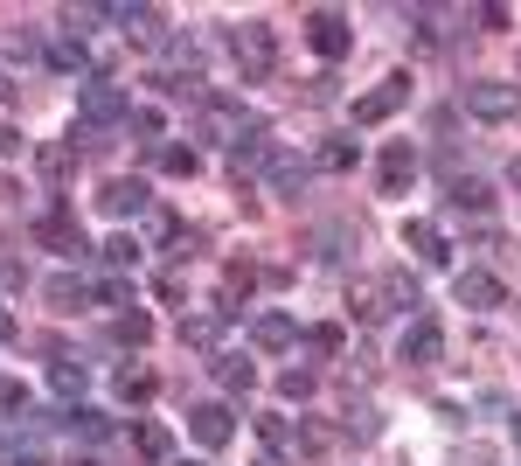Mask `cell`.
<instances>
[{"mask_svg":"<svg viewBox=\"0 0 521 466\" xmlns=\"http://www.w3.org/2000/svg\"><path fill=\"white\" fill-rule=\"evenodd\" d=\"M77 119H84L91 133H105V126H132V98L119 91V84H98V77H91V84L77 91Z\"/></svg>","mask_w":521,"mask_h":466,"instance_id":"obj_1","label":"cell"},{"mask_svg":"<svg viewBox=\"0 0 521 466\" xmlns=\"http://www.w3.org/2000/svg\"><path fill=\"white\" fill-rule=\"evenodd\" d=\"M230 56L244 63V77H271L278 42H271V28H264V21H237V28H230Z\"/></svg>","mask_w":521,"mask_h":466,"instance_id":"obj_2","label":"cell"},{"mask_svg":"<svg viewBox=\"0 0 521 466\" xmlns=\"http://www.w3.org/2000/svg\"><path fill=\"white\" fill-rule=\"evenodd\" d=\"M306 42H313V56L341 63V56L355 49V28H348V14H334V7H313V14H306Z\"/></svg>","mask_w":521,"mask_h":466,"instance_id":"obj_3","label":"cell"},{"mask_svg":"<svg viewBox=\"0 0 521 466\" xmlns=\"http://www.w3.org/2000/svg\"><path fill=\"white\" fill-rule=\"evenodd\" d=\"M396 355H403L410 369H431V362L445 355V327H438L431 313H417V320L403 327V348H396Z\"/></svg>","mask_w":521,"mask_h":466,"instance_id":"obj_4","label":"cell"},{"mask_svg":"<svg viewBox=\"0 0 521 466\" xmlns=\"http://www.w3.org/2000/svg\"><path fill=\"white\" fill-rule=\"evenodd\" d=\"M403 98H410V77H383L376 91H362V98H355V126H383Z\"/></svg>","mask_w":521,"mask_h":466,"instance_id":"obj_5","label":"cell"},{"mask_svg":"<svg viewBox=\"0 0 521 466\" xmlns=\"http://www.w3.org/2000/svg\"><path fill=\"white\" fill-rule=\"evenodd\" d=\"M452 300L473 307V313H487V307H508V286H501L494 272H459V279H452Z\"/></svg>","mask_w":521,"mask_h":466,"instance_id":"obj_6","label":"cell"},{"mask_svg":"<svg viewBox=\"0 0 521 466\" xmlns=\"http://www.w3.org/2000/svg\"><path fill=\"white\" fill-rule=\"evenodd\" d=\"M466 112H473V119H515L521 91L515 84H466Z\"/></svg>","mask_w":521,"mask_h":466,"instance_id":"obj_7","label":"cell"},{"mask_svg":"<svg viewBox=\"0 0 521 466\" xmlns=\"http://www.w3.org/2000/svg\"><path fill=\"white\" fill-rule=\"evenodd\" d=\"M202 133H209V140H230V147H237V140L251 133V119H244V112H237L230 98H202Z\"/></svg>","mask_w":521,"mask_h":466,"instance_id":"obj_8","label":"cell"},{"mask_svg":"<svg viewBox=\"0 0 521 466\" xmlns=\"http://www.w3.org/2000/svg\"><path fill=\"white\" fill-rule=\"evenodd\" d=\"M35 237H42V244H49V251H63V258H77V251H91V244H84V230H77V216H70V209H49V216H42V223H35Z\"/></svg>","mask_w":521,"mask_h":466,"instance_id":"obj_9","label":"cell"},{"mask_svg":"<svg viewBox=\"0 0 521 466\" xmlns=\"http://www.w3.org/2000/svg\"><path fill=\"white\" fill-rule=\"evenodd\" d=\"M98 209H105V216H139V209H146V181H139V174H119V181H105Z\"/></svg>","mask_w":521,"mask_h":466,"instance_id":"obj_10","label":"cell"},{"mask_svg":"<svg viewBox=\"0 0 521 466\" xmlns=\"http://www.w3.org/2000/svg\"><path fill=\"white\" fill-rule=\"evenodd\" d=\"M264 160H271V133H264V126H251V133H244V140L230 147V174L244 181V174H258Z\"/></svg>","mask_w":521,"mask_h":466,"instance_id":"obj_11","label":"cell"},{"mask_svg":"<svg viewBox=\"0 0 521 466\" xmlns=\"http://www.w3.org/2000/svg\"><path fill=\"white\" fill-rule=\"evenodd\" d=\"M251 341H258L264 355H278V348L299 341V327H292V313H258V320H251Z\"/></svg>","mask_w":521,"mask_h":466,"instance_id":"obj_12","label":"cell"},{"mask_svg":"<svg viewBox=\"0 0 521 466\" xmlns=\"http://www.w3.org/2000/svg\"><path fill=\"white\" fill-rule=\"evenodd\" d=\"M403 244H410L424 265H445V258H452V251H445V237H438V223H424V216H410V223H403Z\"/></svg>","mask_w":521,"mask_h":466,"instance_id":"obj_13","label":"cell"},{"mask_svg":"<svg viewBox=\"0 0 521 466\" xmlns=\"http://www.w3.org/2000/svg\"><path fill=\"white\" fill-rule=\"evenodd\" d=\"M188 432H195L202 446H223V439H230V404H195V411H188Z\"/></svg>","mask_w":521,"mask_h":466,"instance_id":"obj_14","label":"cell"},{"mask_svg":"<svg viewBox=\"0 0 521 466\" xmlns=\"http://www.w3.org/2000/svg\"><path fill=\"white\" fill-rule=\"evenodd\" d=\"M63 425H70V432H77L84 446L112 439V418H105V411H91V404H70V411H63Z\"/></svg>","mask_w":521,"mask_h":466,"instance_id":"obj_15","label":"cell"},{"mask_svg":"<svg viewBox=\"0 0 521 466\" xmlns=\"http://www.w3.org/2000/svg\"><path fill=\"white\" fill-rule=\"evenodd\" d=\"M112 21L126 28L132 42H160V7H112Z\"/></svg>","mask_w":521,"mask_h":466,"instance_id":"obj_16","label":"cell"},{"mask_svg":"<svg viewBox=\"0 0 521 466\" xmlns=\"http://www.w3.org/2000/svg\"><path fill=\"white\" fill-rule=\"evenodd\" d=\"M410 174H417V154L396 140L390 154H383V195H403V188H410Z\"/></svg>","mask_w":521,"mask_h":466,"instance_id":"obj_17","label":"cell"},{"mask_svg":"<svg viewBox=\"0 0 521 466\" xmlns=\"http://www.w3.org/2000/svg\"><path fill=\"white\" fill-rule=\"evenodd\" d=\"M132 453H139V460H174V432H167V425H139V432H132Z\"/></svg>","mask_w":521,"mask_h":466,"instance_id":"obj_18","label":"cell"},{"mask_svg":"<svg viewBox=\"0 0 521 466\" xmlns=\"http://www.w3.org/2000/svg\"><path fill=\"white\" fill-rule=\"evenodd\" d=\"M216 383H223V390H230V397H244V390H251V383H258V369H251V362H244V355H216Z\"/></svg>","mask_w":521,"mask_h":466,"instance_id":"obj_19","label":"cell"},{"mask_svg":"<svg viewBox=\"0 0 521 466\" xmlns=\"http://www.w3.org/2000/svg\"><path fill=\"white\" fill-rule=\"evenodd\" d=\"M271 188H278V195H299V188H306V160L299 154H271Z\"/></svg>","mask_w":521,"mask_h":466,"instance_id":"obj_20","label":"cell"},{"mask_svg":"<svg viewBox=\"0 0 521 466\" xmlns=\"http://www.w3.org/2000/svg\"><path fill=\"white\" fill-rule=\"evenodd\" d=\"M216 334H223V313H188L181 320V341L188 348H216Z\"/></svg>","mask_w":521,"mask_h":466,"instance_id":"obj_21","label":"cell"},{"mask_svg":"<svg viewBox=\"0 0 521 466\" xmlns=\"http://www.w3.org/2000/svg\"><path fill=\"white\" fill-rule=\"evenodd\" d=\"M383 300H390V307H424V293H417V279H410V272H383Z\"/></svg>","mask_w":521,"mask_h":466,"instance_id":"obj_22","label":"cell"},{"mask_svg":"<svg viewBox=\"0 0 521 466\" xmlns=\"http://www.w3.org/2000/svg\"><path fill=\"white\" fill-rule=\"evenodd\" d=\"M49 70H63V77H84V70H91L84 42H49Z\"/></svg>","mask_w":521,"mask_h":466,"instance_id":"obj_23","label":"cell"},{"mask_svg":"<svg viewBox=\"0 0 521 466\" xmlns=\"http://www.w3.org/2000/svg\"><path fill=\"white\" fill-rule=\"evenodd\" d=\"M487 202H494V188H487L480 174H459V181H452V209H487Z\"/></svg>","mask_w":521,"mask_h":466,"instance_id":"obj_24","label":"cell"},{"mask_svg":"<svg viewBox=\"0 0 521 466\" xmlns=\"http://www.w3.org/2000/svg\"><path fill=\"white\" fill-rule=\"evenodd\" d=\"M105 265H112V272H132V265H139V237H126V230H119V237L105 244Z\"/></svg>","mask_w":521,"mask_h":466,"instance_id":"obj_25","label":"cell"},{"mask_svg":"<svg viewBox=\"0 0 521 466\" xmlns=\"http://www.w3.org/2000/svg\"><path fill=\"white\" fill-rule=\"evenodd\" d=\"M355 140H327V147H320V167H327V174H348V167H355Z\"/></svg>","mask_w":521,"mask_h":466,"instance_id":"obj_26","label":"cell"},{"mask_svg":"<svg viewBox=\"0 0 521 466\" xmlns=\"http://www.w3.org/2000/svg\"><path fill=\"white\" fill-rule=\"evenodd\" d=\"M91 300H98V307H132V286L112 272V279H98V286H91Z\"/></svg>","mask_w":521,"mask_h":466,"instance_id":"obj_27","label":"cell"},{"mask_svg":"<svg viewBox=\"0 0 521 466\" xmlns=\"http://www.w3.org/2000/svg\"><path fill=\"white\" fill-rule=\"evenodd\" d=\"M119 397H126V404H146V397H153V376H146V369H119Z\"/></svg>","mask_w":521,"mask_h":466,"instance_id":"obj_28","label":"cell"},{"mask_svg":"<svg viewBox=\"0 0 521 466\" xmlns=\"http://www.w3.org/2000/svg\"><path fill=\"white\" fill-rule=\"evenodd\" d=\"M35 167H42L49 181H63V174L77 167V154H70V147H42V154H35Z\"/></svg>","mask_w":521,"mask_h":466,"instance_id":"obj_29","label":"cell"},{"mask_svg":"<svg viewBox=\"0 0 521 466\" xmlns=\"http://www.w3.org/2000/svg\"><path fill=\"white\" fill-rule=\"evenodd\" d=\"M306 355H341V327H306Z\"/></svg>","mask_w":521,"mask_h":466,"instance_id":"obj_30","label":"cell"},{"mask_svg":"<svg viewBox=\"0 0 521 466\" xmlns=\"http://www.w3.org/2000/svg\"><path fill=\"white\" fill-rule=\"evenodd\" d=\"M160 167H167V174H195L202 154H195V147H160Z\"/></svg>","mask_w":521,"mask_h":466,"instance_id":"obj_31","label":"cell"},{"mask_svg":"<svg viewBox=\"0 0 521 466\" xmlns=\"http://www.w3.org/2000/svg\"><path fill=\"white\" fill-rule=\"evenodd\" d=\"M35 49H42V42H35L28 28H7V35H0V56H21V63H28Z\"/></svg>","mask_w":521,"mask_h":466,"instance_id":"obj_32","label":"cell"},{"mask_svg":"<svg viewBox=\"0 0 521 466\" xmlns=\"http://www.w3.org/2000/svg\"><path fill=\"white\" fill-rule=\"evenodd\" d=\"M132 133H139V140H160V133H167V119H160L153 105H139V112H132Z\"/></svg>","mask_w":521,"mask_h":466,"instance_id":"obj_33","label":"cell"},{"mask_svg":"<svg viewBox=\"0 0 521 466\" xmlns=\"http://www.w3.org/2000/svg\"><path fill=\"white\" fill-rule=\"evenodd\" d=\"M278 390H285V397H299V404H306V397H313V369H285V376H278Z\"/></svg>","mask_w":521,"mask_h":466,"instance_id":"obj_34","label":"cell"},{"mask_svg":"<svg viewBox=\"0 0 521 466\" xmlns=\"http://www.w3.org/2000/svg\"><path fill=\"white\" fill-rule=\"evenodd\" d=\"M119 341H132V348L153 341V320H146V313H126V320H119Z\"/></svg>","mask_w":521,"mask_h":466,"instance_id":"obj_35","label":"cell"},{"mask_svg":"<svg viewBox=\"0 0 521 466\" xmlns=\"http://www.w3.org/2000/svg\"><path fill=\"white\" fill-rule=\"evenodd\" d=\"M49 300H56V307H77V300H84V286L63 272V279H49Z\"/></svg>","mask_w":521,"mask_h":466,"instance_id":"obj_36","label":"cell"},{"mask_svg":"<svg viewBox=\"0 0 521 466\" xmlns=\"http://www.w3.org/2000/svg\"><path fill=\"white\" fill-rule=\"evenodd\" d=\"M56 390L77 397V390H84V362H56Z\"/></svg>","mask_w":521,"mask_h":466,"instance_id":"obj_37","label":"cell"},{"mask_svg":"<svg viewBox=\"0 0 521 466\" xmlns=\"http://www.w3.org/2000/svg\"><path fill=\"white\" fill-rule=\"evenodd\" d=\"M0 154H21V140H14V126L0 119Z\"/></svg>","mask_w":521,"mask_h":466,"instance_id":"obj_38","label":"cell"},{"mask_svg":"<svg viewBox=\"0 0 521 466\" xmlns=\"http://www.w3.org/2000/svg\"><path fill=\"white\" fill-rule=\"evenodd\" d=\"M0 341H14V313L0 307Z\"/></svg>","mask_w":521,"mask_h":466,"instance_id":"obj_39","label":"cell"},{"mask_svg":"<svg viewBox=\"0 0 521 466\" xmlns=\"http://www.w3.org/2000/svg\"><path fill=\"white\" fill-rule=\"evenodd\" d=\"M258 466H285V460H278V453H264V460H258Z\"/></svg>","mask_w":521,"mask_h":466,"instance_id":"obj_40","label":"cell"},{"mask_svg":"<svg viewBox=\"0 0 521 466\" xmlns=\"http://www.w3.org/2000/svg\"><path fill=\"white\" fill-rule=\"evenodd\" d=\"M515 188H521V154H515Z\"/></svg>","mask_w":521,"mask_h":466,"instance_id":"obj_41","label":"cell"},{"mask_svg":"<svg viewBox=\"0 0 521 466\" xmlns=\"http://www.w3.org/2000/svg\"><path fill=\"white\" fill-rule=\"evenodd\" d=\"M515 446H521V418H515Z\"/></svg>","mask_w":521,"mask_h":466,"instance_id":"obj_42","label":"cell"},{"mask_svg":"<svg viewBox=\"0 0 521 466\" xmlns=\"http://www.w3.org/2000/svg\"><path fill=\"white\" fill-rule=\"evenodd\" d=\"M181 466H195V460H181Z\"/></svg>","mask_w":521,"mask_h":466,"instance_id":"obj_43","label":"cell"}]
</instances>
